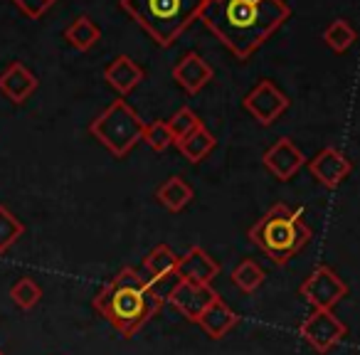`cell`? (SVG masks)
Masks as SVG:
<instances>
[{
	"label": "cell",
	"instance_id": "cell-1",
	"mask_svg": "<svg viewBox=\"0 0 360 355\" xmlns=\"http://www.w3.org/2000/svg\"><path fill=\"white\" fill-rule=\"evenodd\" d=\"M289 18L284 0H207L200 20L237 60H250Z\"/></svg>",
	"mask_w": 360,
	"mask_h": 355
},
{
	"label": "cell",
	"instance_id": "cell-2",
	"mask_svg": "<svg viewBox=\"0 0 360 355\" xmlns=\"http://www.w3.org/2000/svg\"><path fill=\"white\" fill-rule=\"evenodd\" d=\"M163 306V301L150 291L148 279L134 266H124L106 286L94 296V309L119 330L124 338L139 333Z\"/></svg>",
	"mask_w": 360,
	"mask_h": 355
},
{
	"label": "cell",
	"instance_id": "cell-3",
	"mask_svg": "<svg viewBox=\"0 0 360 355\" xmlns=\"http://www.w3.org/2000/svg\"><path fill=\"white\" fill-rule=\"evenodd\" d=\"M207 0H119L121 11L158 47H170L195 20Z\"/></svg>",
	"mask_w": 360,
	"mask_h": 355
},
{
	"label": "cell",
	"instance_id": "cell-4",
	"mask_svg": "<svg viewBox=\"0 0 360 355\" xmlns=\"http://www.w3.org/2000/svg\"><path fill=\"white\" fill-rule=\"evenodd\" d=\"M314 232L304 222V210H291L284 202L269 207L264 217L250 230V240L274 264L284 266L311 242Z\"/></svg>",
	"mask_w": 360,
	"mask_h": 355
},
{
	"label": "cell",
	"instance_id": "cell-5",
	"mask_svg": "<svg viewBox=\"0 0 360 355\" xmlns=\"http://www.w3.org/2000/svg\"><path fill=\"white\" fill-rule=\"evenodd\" d=\"M146 124L126 99H116L89 124V134L116 158H126L143 141Z\"/></svg>",
	"mask_w": 360,
	"mask_h": 355
},
{
	"label": "cell",
	"instance_id": "cell-6",
	"mask_svg": "<svg viewBox=\"0 0 360 355\" xmlns=\"http://www.w3.org/2000/svg\"><path fill=\"white\" fill-rule=\"evenodd\" d=\"M289 96L279 89L271 79H259L247 96L242 99L245 111L262 126H271L286 109H289Z\"/></svg>",
	"mask_w": 360,
	"mask_h": 355
},
{
	"label": "cell",
	"instance_id": "cell-7",
	"mask_svg": "<svg viewBox=\"0 0 360 355\" xmlns=\"http://www.w3.org/2000/svg\"><path fill=\"white\" fill-rule=\"evenodd\" d=\"M301 335L316 353H328L348 335V325L330 309H314V314L301 323Z\"/></svg>",
	"mask_w": 360,
	"mask_h": 355
},
{
	"label": "cell",
	"instance_id": "cell-8",
	"mask_svg": "<svg viewBox=\"0 0 360 355\" xmlns=\"http://www.w3.org/2000/svg\"><path fill=\"white\" fill-rule=\"evenodd\" d=\"M299 291H301V296L314 306V309H330L333 311V306L340 304V301L348 296V284H345V281L340 279L330 266L321 264L311 271V276L301 284Z\"/></svg>",
	"mask_w": 360,
	"mask_h": 355
},
{
	"label": "cell",
	"instance_id": "cell-9",
	"mask_svg": "<svg viewBox=\"0 0 360 355\" xmlns=\"http://www.w3.org/2000/svg\"><path fill=\"white\" fill-rule=\"evenodd\" d=\"M217 291L212 289V284H193V281H180L173 286L168 296V304L178 311L180 316H186V321L198 323V318L202 316V311L217 299Z\"/></svg>",
	"mask_w": 360,
	"mask_h": 355
},
{
	"label": "cell",
	"instance_id": "cell-10",
	"mask_svg": "<svg viewBox=\"0 0 360 355\" xmlns=\"http://www.w3.org/2000/svg\"><path fill=\"white\" fill-rule=\"evenodd\" d=\"M309 170H311V175H314L316 181L326 188V191H335V188H338L340 183H343L345 178L350 175L353 163H350V160L345 158L338 148H330V146H328V148L319 150V153L311 158Z\"/></svg>",
	"mask_w": 360,
	"mask_h": 355
},
{
	"label": "cell",
	"instance_id": "cell-11",
	"mask_svg": "<svg viewBox=\"0 0 360 355\" xmlns=\"http://www.w3.org/2000/svg\"><path fill=\"white\" fill-rule=\"evenodd\" d=\"M304 160H306L304 153L296 148L294 141L286 138V136H281V138L264 153L262 163H264V168L274 175L276 181L286 183V181H291L296 173H299L301 165H304Z\"/></svg>",
	"mask_w": 360,
	"mask_h": 355
},
{
	"label": "cell",
	"instance_id": "cell-12",
	"mask_svg": "<svg viewBox=\"0 0 360 355\" xmlns=\"http://www.w3.org/2000/svg\"><path fill=\"white\" fill-rule=\"evenodd\" d=\"M215 77V70L202 60L198 52H186L173 67V79L178 82L180 89H186L188 94H198L202 91Z\"/></svg>",
	"mask_w": 360,
	"mask_h": 355
},
{
	"label": "cell",
	"instance_id": "cell-13",
	"mask_svg": "<svg viewBox=\"0 0 360 355\" xmlns=\"http://www.w3.org/2000/svg\"><path fill=\"white\" fill-rule=\"evenodd\" d=\"M217 274H220V264L198 245L180 257L175 269V276L180 281H193V284H212Z\"/></svg>",
	"mask_w": 360,
	"mask_h": 355
},
{
	"label": "cell",
	"instance_id": "cell-14",
	"mask_svg": "<svg viewBox=\"0 0 360 355\" xmlns=\"http://www.w3.org/2000/svg\"><path fill=\"white\" fill-rule=\"evenodd\" d=\"M40 86V79L22 62H11L0 72V94H6L13 104H25Z\"/></svg>",
	"mask_w": 360,
	"mask_h": 355
},
{
	"label": "cell",
	"instance_id": "cell-15",
	"mask_svg": "<svg viewBox=\"0 0 360 355\" xmlns=\"http://www.w3.org/2000/svg\"><path fill=\"white\" fill-rule=\"evenodd\" d=\"M104 79L109 82V86L121 99H126V96L146 79V72H143V67L136 65L129 55H119L104 67Z\"/></svg>",
	"mask_w": 360,
	"mask_h": 355
},
{
	"label": "cell",
	"instance_id": "cell-16",
	"mask_svg": "<svg viewBox=\"0 0 360 355\" xmlns=\"http://www.w3.org/2000/svg\"><path fill=\"white\" fill-rule=\"evenodd\" d=\"M237 323H240V316L222 301V296H217V299L202 311L200 318H198V325H200V328L205 330V335H210L212 340L225 338Z\"/></svg>",
	"mask_w": 360,
	"mask_h": 355
},
{
	"label": "cell",
	"instance_id": "cell-17",
	"mask_svg": "<svg viewBox=\"0 0 360 355\" xmlns=\"http://www.w3.org/2000/svg\"><path fill=\"white\" fill-rule=\"evenodd\" d=\"M178 259L180 257L175 254L168 245H155L143 259V269H146V274H148L146 279L158 281V279H165V276H173L175 269H178Z\"/></svg>",
	"mask_w": 360,
	"mask_h": 355
},
{
	"label": "cell",
	"instance_id": "cell-18",
	"mask_svg": "<svg viewBox=\"0 0 360 355\" xmlns=\"http://www.w3.org/2000/svg\"><path fill=\"white\" fill-rule=\"evenodd\" d=\"M175 146H178V150L186 155L191 163H200V160H205L207 155L215 150L217 138L212 136V131H207L205 124H202V126H198L193 134H188L183 141H178Z\"/></svg>",
	"mask_w": 360,
	"mask_h": 355
},
{
	"label": "cell",
	"instance_id": "cell-19",
	"mask_svg": "<svg viewBox=\"0 0 360 355\" xmlns=\"http://www.w3.org/2000/svg\"><path fill=\"white\" fill-rule=\"evenodd\" d=\"M155 198H158V202L165 207V210L180 212V210H186V207L191 205L193 188L188 186V183L183 181L180 175H173V178H168V181H165L163 186L158 188Z\"/></svg>",
	"mask_w": 360,
	"mask_h": 355
},
{
	"label": "cell",
	"instance_id": "cell-20",
	"mask_svg": "<svg viewBox=\"0 0 360 355\" xmlns=\"http://www.w3.org/2000/svg\"><path fill=\"white\" fill-rule=\"evenodd\" d=\"M65 40L70 42L75 50L86 52L101 40V30L89 15H79L65 27Z\"/></svg>",
	"mask_w": 360,
	"mask_h": 355
},
{
	"label": "cell",
	"instance_id": "cell-21",
	"mask_svg": "<svg viewBox=\"0 0 360 355\" xmlns=\"http://www.w3.org/2000/svg\"><path fill=\"white\" fill-rule=\"evenodd\" d=\"M358 40V35H355L353 25H350L348 20H333L328 27L323 30V42L330 47L333 52H338V55H343V52H348L350 47H353V42Z\"/></svg>",
	"mask_w": 360,
	"mask_h": 355
},
{
	"label": "cell",
	"instance_id": "cell-22",
	"mask_svg": "<svg viewBox=\"0 0 360 355\" xmlns=\"http://www.w3.org/2000/svg\"><path fill=\"white\" fill-rule=\"evenodd\" d=\"M262 281H264V269L252 259L240 262V264L232 269V284L240 291H245V294H255L262 286Z\"/></svg>",
	"mask_w": 360,
	"mask_h": 355
},
{
	"label": "cell",
	"instance_id": "cell-23",
	"mask_svg": "<svg viewBox=\"0 0 360 355\" xmlns=\"http://www.w3.org/2000/svg\"><path fill=\"white\" fill-rule=\"evenodd\" d=\"M22 235H25V225L6 205H0V254L11 250Z\"/></svg>",
	"mask_w": 360,
	"mask_h": 355
},
{
	"label": "cell",
	"instance_id": "cell-24",
	"mask_svg": "<svg viewBox=\"0 0 360 355\" xmlns=\"http://www.w3.org/2000/svg\"><path fill=\"white\" fill-rule=\"evenodd\" d=\"M11 299L15 301L22 311H30V309H35V306L40 304L42 289H40V284H37L35 279H30V276H22V279H18L15 284L11 286Z\"/></svg>",
	"mask_w": 360,
	"mask_h": 355
},
{
	"label": "cell",
	"instance_id": "cell-25",
	"mask_svg": "<svg viewBox=\"0 0 360 355\" xmlns=\"http://www.w3.org/2000/svg\"><path fill=\"white\" fill-rule=\"evenodd\" d=\"M198 126H202V121H200V116L191 109V106H183V109H178L168 119V129H170V134H173V143L183 141L188 134H193Z\"/></svg>",
	"mask_w": 360,
	"mask_h": 355
},
{
	"label": "cell",
	"instance_id": "cell-26",
	"mask_svg": "<svg viewBox=\"0 0 360 355\" xmlns=\"http://www.w3.org/2000/svg\"><path fill=\"white\" fill-rule=\"evenodd\" d=\"M143 141L153 150H165L173 146V134L168 129V121H150L143 129Z\"/></svg>",
	"mask_w": 360,
	"mask_h": 355
},
{
	"label": "cell",
	"instance_id": "cell-27",
	"mask_svg": "<svg viewBox=\"0 0 360 355\" xmlns=\"http://www.w3.org/2000/svg\"><path fill=\"white\" fill-rule=\"evenodd\" d=\"M13 3H15L30 20H40V18L50 11V6H47L45 0H13Z\"/></svg>",
	"mask_w": 360,
	"mask_h": 355
},
{
	"label": "cell",
	"instance_id": "cell-28",
	"mask_svg": "<svg viewBox=\"0 0 360 355\" xmlns=\"http://www.w3.org/2000/svg\"><path fill=\"white\" fill-rule=\"evenodd\" d=\"M45 3H47V6L52 8V6H55V3H57V0H45Z\"/></svg>",
	"mask_w": 360,
	"mask_h": 355
},
{
	"label": "cell",
	"instance_id": "cell-29",
	"mask_svg": "<svg viewBox=\"0 0 360 355\" xmlns=\"http://www.w3.org/2000/svg\"><path fill=\"white\" fill-rule=\"evenodd\" d=\"M0 355H3V353H0Z\"/></svg>",
	"mask_w": 360,
	"mask_h": 355
}]
</instances>
